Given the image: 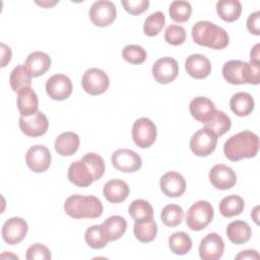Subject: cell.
Instances as JSON below:
<instances>
[{
  "instance_id": "22",
  "label": "cell",
  "mask_w": 260,
  "mask_h": 260,
  "mask_svg": "<svg viewBox=\"0 0 260 260\" xmlns=\"http://www.w3.org/2000/svg\"><path fill=\"white\" fill-rule=\"evenodd\" d=\"M24 66L31 77H39L45 74L51 67V58L48 54L36 51L30 53L24 62Z\"/></svg>"
},
{
  "instance_id": "29",
  "label": "cell",
  "mask_w": 260,
  "mask_h": 260,
  "mask_svg": "<svg viewBox=\"0 0 260 260\" xmlns=\"http://www.w3.org/2000/svg\"><path fill=\"white\" fill-rule=\"evenodd\" d=\"M133 233L135 238L141 243H149L153 241L157 234V225L152 218L135 221Z\"/></svg>"
},
{
  "instance_id": "31",
  "label": "cell",
  "mask_w": 260,
  "mask_h": 260,
  "mask_svg": "<svg viewBox=\"0 0 260 260\" xmlns=\"http://www.w3.org/2000/svg\"><path fill=\"white\" fill-rule=\"evenodd\" d=\"M245 207L244 199L239 195H229L219 202V212L224 217H233L242 213Z\"/></svg>"
},
{
  "instance_id": "47",
  "label": "cell",
  "mask_w": 260,
  "mask_h": 260,
  "mask_svg": "<svg viewBox=\"0 0 260 260\" xmlns=\"http://www.w3.org/2000/svg\"><path fill=\"white\" fill-rule=\"evenodd\" d=\"M259 258H260V255L255 250L242 251L235 257V259H238V260H246V259H252L253 260V259H259Z\"/></svg>"
},
{
  "instance_id": "41",
  "label": "cell",
  "mask_w": 260,
  "mask_h": 260,
  "mask_svg": "<svg viewBox=\"0 0 260 260\" xmlns=\"http://www.w3.org/2000/svg\"><path fill=\"white\" fill-rule=\"evenodd\" d=\"M83 161H85L87 164V166L90 168L93 177H94V181L101 179L105 173L106 167H105V161L103 159V157L94 152H88L86 154H84L81 158Z\"/></svg>"
},
{
  "instance_id": "3",
  "label": "cell",
  "mask_w": 260,
  "mask_h": 260,
  "mask_svg": "<svg viewBox=\"0 0 260 260\" xmlns=\"http://www.w3.org/2000/svg\"><path fill=\"white\" fill-rule=\"evenodd\" d=\"M222 76L231 84H254L260 82V63L230 60L222 66Z\"/></svg>"
},
{
  "instance_id": "40",
  "label": "cell",
  "mask_w": 260,
  "mask_h": 260,
  "mask_svg": "<svg viewBox=\"0 0 260 260\" xmlns=\"http://www.w3.org/2000/svg\"><path fill=\"white\" fill-rule=\"evenodd\" d=\"M122 57L131 64H142L146 58V51L138 45H127L122 50Z\"/></svg>"
},
{
  "instance_id": "33",
  "label": "cell",
  "mask_w": 260,
  "mask_h": 260,
  "mask_svg": "<svg viewBox=\"0 0 260 260\" xmlns=\"http://www.w3.org/2000/svg\"><path fill=\"white\" fill-rule=\"evenodd\" d=\"M169 247L176 255H185L192 249V240L184 232H176L169 238Z\"/></svg>"
},
{
  "instance_id": "46",
  "label": "cell",
  "mask_w": 260,
  "mask_h": 260,
  "mask_svg": "<svg viewBox=\"0 0 260 260\" xmlns=\"http://www.w3.org/2000/svg\"><path fill=\"white\" fill-rule=\"evenodd\" d=\"M1 67H5L7 63L10 62L11 60V49L6 46L5 44L1 43Z\"/></svg>"
},
{
  "instance_id": "43",
  "label": "cell",
  "mask_w": 260,
  "mask_h": 260,
  "mask_svg": "<svg viewBox=\"0 0 260 260\" xmlns=\"http://www.w3.org/2000/svg\"><path fill=\"white\" fill-rule=\"evenodd\" d=\"M51 251L49 250V248L39 243L29 246L25 254V258L27 260H49L51 259Z\"/></svg>"
},
{
  "instance_id": "20",
  "label": "cell",
  "mask_w": 260,
  "mask_h": 260,
  "mask_svg": "<svg viewBox=\"0 0 260 260\" xmlns=\"http://www.w3.org/2000/svg\"><path fill=\"white\" fill-rule=\"evenodd\" d=\"M189 111L195 120L206 124L212 119L216 109L213 102H211L209 99L205 96H197L191 101Z\"/></svg>"
},
{
  "instance_id": "13",
  "label": "cell",
  "mask_w": 260,
  "mask_h": 260,
  "mask_svg": "<svg viewBox=\"0 0 260 260\" xmlns=\"http://www.w3.org/2000/svg\"><path fill=\"white\" fill-rule=\"evenodd\" d=\"M46 92L52 100L64 101L72 92V82L64 74H54L46 82Z\"/></svg>"
},
{
  "instance_id": "17",
  "label": "cell",
  "mask_w": 260,
  "mask_h": 260,
  "mask_svg": "<svg viewBox=\"0 0 260 260\" xmlns=\"http://www.w3.org/2000/svg\"><path fill=\"white\" fill-rule=\"evenodd\" d=\"M208 177L212 186L219 190L231 189L237 182V175L235 171L222 164L213 166L209 171Z\"/></svg>"
},
{
  "instance_id": "32",
  "label": "cell",
  "mask_w": 260,
  "mask_h": 260,
  "mask_svg": "<svg viewBox=\"0 0 260 260\" xmlns=\"http://www.w3.org/2000/svg\"><path fill=\"white\" fill-rule=\"evenodd\" d=\"M9 82L12 90L18 92L22 88L30 86L31 75L24 65L19 64L11 71L9 76Z\"/></svg>"
},
{
  "instance_id": "49",
  "label": "cell",
  "mask_w": 260,
  "mask_h": 260,
  "mask_svg": "<svg viewBox=\"0 0 260 260\" xmlns=\"http://www.w3.org/2000/svg\"><path fill=\"white\" fill-rule=\"evenodd\" d=\"M56 3H58V1H54V2H52V3H50V2H39V1H37V4H39V5H41V6H44V7H50V6L55 5Z\"/></svg>"
},
{
  "instance_id": "50",
  "label": "cell",
  "mask_w": 260,
  "mask_h": 260,
  "mask_svg": "<svg viewBox=\"0 0 260 260\" xmlns=\"http://www.w3.org/2000/svg\"><path fill=\"white\" fill-rule=\"evenodd\" d=\"M258 208H259V207H258V206H256V207H255V209L252 211V214H251V215L253 216V218H254V220H255V222H256V223H258V215H257V214H258V211H257V209H258Z\"/></svg>"
},
{
  "instance_id": "5",
  "label": "cell",
  "mask_w": 260,
  "mask_h": 260,
  "mask_svg": "<svg viewBox=\"0 0 260 260\" xmlns=\"http://www.w3.org/2000/svg\"><path fill=\"white\" fill-rule=\"evenodd\" d=\"M214 211L211 203L199 200L192 204L186 214V223L192 231L204 230L213 219Z\"/></svg>"
},
{
  "instance_id": "27",
  "label": "cell",
  "mask_w": 260,
  "mask_h": 260,
  "mask_svg": "<svg viewBox=\"0 0 260 260\" xmlns=\"http://www.w3.org/2000/svg\"><path fill=\"white\" fill-rule=\"evenodd\" d=\"M254 106L255 104L252 95L244 91L236 92L230 101L231 110L239 117L250 115L254 110Z\"/></svg>"
},
{
  "instance_id": "18",
  "label": "cell",
  "mask_w": 260,
  "mask_h": 260,
  "mask_svg": "<svg viewBox=\"0 0 260 260\" xmlns=\"http://www.w3.org/2000/svg\"><path fill=\"white\" fill-rule=\"evenodd\" d=\"M161 192L168 197H180L186 191V181L184 177L174 171L164 174L159 181Z\"/></svg>"
},
{
  "instance_id": "2",
  "label": "cell",
  "mask_w": 260,
  "mask_h": 260,
  "mask_svg": "<svg viewBox=\"0 0 260 260\" xmlns=\"http://www.w3.org/2000/svg\"><path fill=\"white\" fill-rule=\"evenodd\" d=\"M194 43L214 50L224 49L230 42L228 32L220 26L207 20L196 22L191 30Z\"/></svg>"
},
{
  "instance_id": "15",
  "label": "cell",
  "mask_w": 260,
  "mask_h": 260,
  "mask_svg": "<svg viewBox=\"0 0 260 260\" xmlns=\"http://www.w3.org/2000/svg\"><path fill=\"white\" fill-rule=\"evenodd\" d=\"M224 251L222 238L216 233L206 235L199 244V256L202 260H217Z\"/></svg>"
},
{
  "instance_id": "9",
  "label": "cell",
  "mask_w": 260,
  "mask_h": 260,
  "mask_svg": "<svg viewBox=\"0 0 260 260\" xmlns=\"http://www.w3.org/2000/svg\"><path fill=\"white\" fill-rule=\"evenodd\" d=\"M116 6L112 1L99 0L89 8V18L95 26H108L116 19Z\"/></svg>"
},
{
  "instance_id": "6",
  "label": "cell",
  "mask_w": 260,
  "mask_h": 260,
  "mask_svg": "<svg viewBox=\"0 0 260 260\" xmlns=\"http://www.w3.org/2000/svg\"><path fill=\"white\" fill-rule=\"evenodd\" d=\"M156 126L148 118L137 119L132 127V139L140 148H148L156 139Z\"/></svg>"
},
{
  "instance_id": "10",
  "label": "cell",
  "mask_w": 260,
  "mask_h": 260,
  "mask_svg": "<svg viewBox=\"0 0 260 260\" xmlns=\"http://www.w3.org/2000/svg\"><path fill=\"white\" fill-rule=\"evenodd\" d=\"M112 165L123 173H134L142 166V159L138 153L128 148L117 149L111 157Z\"/></svg>"
},
{
  "instance_id": "38",
  "label": "cell",
  "mask_w": 260,
  "mask_h": 260,
  "mask_svg": "<svg viewBox=\"0 0 260 260\" xmlns=\"http://www.w3.org/2000/svg\"><path fill=\"white\" fill-rule=\"evenodd\" d=\"M169 13L174 21L185 22L191 16L192 7L188 1H173L170 5Z\"/></svg>"
},
{
  "instance_id": "48",
  "label": "cell",
  "mask_w": 260,
  "mask_h": 260,
  "mask_svg": "<svg viewBox=\"0 0 260 260\" xmlns=\"http://www.w3.org/2000/svg\"><path fill=\"white\" fill-rule=\"evenodd\" d=\"M259 48H260V45L259 44H256L253 49L251 50V53H250V62H256V63H260V60H259Z\"/></svg>"
},
{
  "instance_id": "4",
  "label": "cell",
  "mask_w": 260,
  "mask_h": 260,
  "mask_svg": "<svg viewBox=\"0 0 260 260\" xmlns=\"http://www.w3.org/2000/svg\"><path fill=\"white\" fill-rule=\"evenodd\" d=\"M64 210L70 217L75 219H93L103 214V204L95 196L75 194L65 200Z\"/></svg>"
},
{
  "instance_id": "21",
  "label": "cell",
  "mask_w": 260,
  "mask_h": 260,
  "mask_svg": "<svg viewBox=\"0 0 260 260\" xmlns=\"http://www.w3.org/2000/svg\"><path fill=\"white\" fill-rule=\"evenodd\" d=\"M187 73L195 79H204L211 72V64L208 58L201 54H192L185 61Z\"/></svg>"
},
{
  "instance_id": "24",
  "label": "cell",
  "mask_w": 260,
  "mask_h": 260,
  "mask_svg": "<svg viewBox=\"0 0 260 260\" xmlns=\"http://www.w3.org/2000/svg\"><path fill=\"white\" fill-rule=\"evenodd\" d=\"M103 194L109 202L120 203L128 197L129 187L123 180L112 179L104 185Z\"/></svg>"
},
{
  "instance_id": "28",
  "label": "cell",
  "mask_w": 260,
  "mask_h": 260,
  "mask_svg": "<svg viewBox=\"0 0 260 260\" xmlns=\"http://www.w3.org/2000/svg\"><path fill=\"white\" fill-rule=\"evenodd\" d=\"M226 236L232 243L236 245H242L251 239L252 231L246 221L234 220L228 224Z\"/></svg>"
},
{
  "instance_id": "8",
  "label": "cell",
  "mask_w": 260,
  "mask_h": 260,
  "mask_svg": "<svg viewBox=\"0 0 260 260\" xmlns=\"http://www.w3.org/2000/svg\"><path fill=\"white\" fill-rule=\"evenodd\" d=\"M81 84L85 92L91 95H98L106 92L110 85V79L104 70L89 68L84 72Z\"/></svg>"
},
{
  "instance_id": "35",
  "label": "cell",
  "mask_w": 260,
  "mask_h": 260,
  "mask_svg": "<svg viewBox=\"0 0 260 260\" xmlns=\"http://www.w3.org/2000/svg\"><path fill=\"white\" fill-rule=\"evenodd\" d=\"M232 126V121L230 117L222 111L215 112L212 119L205 124L204 127L211 130L217 137L226 133Z\"/></svg>"
},
{
  "instance_id": "26",
  "label": "cell",
  "mask_w": 260,
  "mask_h": 260,
  "mask_svg": "<svg viewBox=\"0 0 260 260\" xmlns=\"http://www.w3.org/2000/svg\"><path fill=\"white\" fill-rule=\"evenodd\" d=\"M79 137L76 133L67 131L61 133L55 140L54 146L58 154L62 156H69L74 154L79 147Z\"/></svg>"
},
{
  "instance_id": "37",
  "label": "cell",
  "mask_w": 260,
  "mask_h": 260,
  "mask_svg": "<svg viewBox=\"0 0 260 260\" xmlns=\"http://www.w3.org/2000/svg\"><path fill=\"white\" fill-rule=\"evenodd\" d=\"M165 22V14L161 11H155L146 17L143 24V32L148 37H154L160 32Z\"/></svg>"
},
{
  "instance_id": "23",
  "label": "cell",
  "mask_w": 260,
  "mask_h": 260,
  "mask_svg": "<svg viewBox=\"0 0 260 260\" xmlns=\"http://www.w3.org/2000/svg\"><path fill=\"white\" fill-rule=\"evenodd\" d=\"M17 109L21 116L28 117L38 112L39 99L35 90L29 86L17 92Z\"/></svg>"
},
{
  "instance_id": "12",
  "label": "cell",
  "mask_w": 260,
  "mask_h": 260,
  "mask_svg": "<svg viewBox=\"0 0 260 260\" xmlns=\"http://www.w3.org/2000/svg\"><path fill=\"white\" fill-rule=\"evenodd\" d=\"M51 152L41 144L31 146L25 154V162L27 167L35 173H44L51 166Z\"/></svg>"
},
{
  "instance_id": "39",
  "label": "cell",
  "mask_w": 260,
  "mask_h": 260,
  "mask_svg": "<svg viewBox=\"0 0 260 260\" xmlns=\"http://www.w3.org/2000/svg\"><path fill=\"white\" fill-rule=\"evenodd\" d=\"M85 243L92 249H102L107 246L108 240L103 234L101 225L94 224L89 226L84 234Z\"/></svg>"
},
{
  "instance_id": "7",
  "label": "cell",
  "mask_w": 260,
  "mask_h": 260,
  "mask_svg": "<svg viewBox=\"0 0 260 260\" xmlns=\"http://www.w3.org/2000/svg\"><path fill=\"white\" fill-rule=\"evenodd\" d=\"M217 143V136L208 128L203 127L195 132L190 139V148L197 156L211 154Z\"/></svg>"
},
{
  "instance_id": "25",
  "label": "cell",
  "mask_w": 260,
  "mask_h": 260,
  "mask_svg": "<svg viewBox=\"0 0 260 260\" xmlns=\"http://www.w3.org/2000/svg\"><path fill=\"white\" fill-rule=\"evenodd\" d=\"M102 231L106 239L110 241H116L120 239L127 230V221L120 215H113L108 217L102 224Z\"/></svg>"
},
{
  "instance_id": "42",
  "label": "cell",
  "mask_w": 260,
  "mask_h": 260,
  "mask_svg": "<svg viewBox=\"0 0 260 260\" xmlns=\"http://www.w3.org/2000/svg\"><path fill=\"white\" fill-rule=\"evenodd\" d=\"M165 40L168 44L173 46L182 45L186 41V30L181 25L171 24L166 28Z\"/></svg>"
},
{
  "instance_id": "19",
  "label": "cell",
  "mask_w": 260,
  "mask_h": 260,
  "mask_svg": "<svg viewBox=\"0 0 260 260\" xmlns=\"http://www.w3.org/2000/svg\"><path fill=\"white\" fill-rule=\"evenodd\" d=\"M67 176L68 180L77 187H88L94 181L90 168L82 159L75 160L69 166Z\"/></svg>"
},
{
  "instance_id": "11",
  "label": "cell",
  "mask_w": 260,
  "mask_h": 260,
  "mask_svg": "<svg viewBox=\"0 0 260 260\" xmlns=\"http://www.w3.org/2000/svg\"><path fill=\"white\" fill-rule=\"evenodd\" d=\"M151 71L156 82L167 84L177 78L179 73V65L174 58L162 57L154 62Z\"/></svg>"
},
{
  "instance_id": "14",
  "label": "cell",
  "mask_w": 260,
  "mask_h": 260,
  "mask_svg": "<svg viewBox=\"0 0 260 260\" xmlns=\"http://www.w3.org/2000/svg\"><path fill=\"white\" fill-rule=\"evenodd\" d=\"M27 222L21 217H11L7 219L1 231L2 239L8 245L19 244L27 234Z\"/></svg>"
},
{
  "instance_id": "36",
  "label": "cell",
  "mask_w": 260,
  "mask_h": 260,
  "mask_svg": "<svg viewBox=\"0 0 260 260\" xmlns=\"http://www.w3.org/2000/svg\"><path fill=\"white\" fill-rule=\"evenodd\" d=\"M184 217V211L181 206L177 204L166 205L160 212V220L169 228H175L179 225Z\"/></svg>"
},
{
  "instance_id": "16",
  "label": "cell",
  "mask_w": 260,
  "mask_h": 260,
  "mask_svg": "<svg viewBox=\"0 0 260 260\" xmlns=\"http://www.w3.org/2000/svg\"><path fill=\"white\" fill-rule=\"evenodd\" d=\"M19 128L26 136L39 137L47 132L49 122L44 113L37 112L28 117L21 116L19 118Z\"/></svg>"
},
{
  "instance_id": "34",
  "label": "cell",
  "mask_w": 260,
  "mask_h": 260,
  "mask_svg": "<svg viewBox=\"0 0 260 260\" xmlns=\"http://www.w3.org/2000/svg\"><path fill=\"white\" fill-rule=\"evenodd\" d=\"M128 212L130 216L135 221L145 220L153 217V208L150 203L143 199L134 200L128 208Z\"/></svg>"
},
{
  "instance_id": "44",
  "label": "cell",
  "mask_w": 260,
  "mask_h": 260,
  "mask_svg": "<svg viewBox=\"0 0 260 260\" xmlns=\"http://www.w3.org/2000/svg\"><path fill=\"white\" fill-rule=\"evenodd\" d=\"M121 3L124 9L132 15H139L143 13L149 6L148 0H122Z\"/></svg>"
},
{
  "instance_id": "1",
  "label": "cell",
  "mask_w": 260,
  "mask_h": 260,
  "mask_svg": "<svg viewBox=\"0 0 260 260\" xmlns=\"http://www.w3.org/2000/svg\"><path fill=\"white\" fill-rule=\"evenodd\" d=\"M259 150L257 134L245 130L231 136L223 145V152L228 159L237 161L243 158L255 157Z\"/></svg>"
},
{
  "instance_id": "30",
  "label": "cell",
  "mask_w": 260,
  "mask_h": 260,
  "mask_svg": "<svg viewBox=\"0 0 260 260\" xmlns=\"http://www.w3.org/2000/svg\"><path fill=\"white\" fill-rule=\"evenodd\" d=\"M216 12L222 20L233 22L242 13L241 2L238 0H220L216 3Z\"/></svg>"
},
{
  "instance_id": "45",
  "label": "cell",
  "mask_w": 260,
  "mask_h": 260,
  "mask_svg": "<svg viewBox=\"0 0 260 260\" xmlns=\"http://www.w3.org/2000/svg\"><path fill=\"white\" fill-rule=\"evenodd\" d=\"M260 12L259 11H255L253 13H251L247 19V28L248 30L255 35V36H259L260 35Z\"/></svg>"
}]
</instances>
